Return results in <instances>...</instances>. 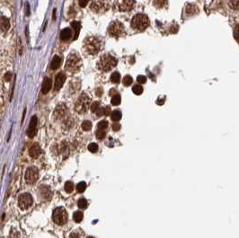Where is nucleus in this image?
<instances>
[{
	"mask_svg": "<svg viewBox=\"0 0 239 238\" xmlns=\"http://www.w3.org/2000/svg\"><path fill=\"white\" fill-rule=\"evenodd\" d=\"M82 66V60L77 53H71L66 61V70L70 74H75L79 71Z\"/></svg>",
	"mask_w": 239,
	"mask_h": 238,
	"instance_id": "f257e3e1",
	"label": "nucleus"
},
{
	"mask_svg": "<svg viewBox=\"0 0 239 238\" xmlns=\"http://www.w3.org/2000/svg\"><path fill=\"white\" fill-rule=\"evenodd\" d=\"M85 51L89 55H95L101 51L102 41L98 37H89L85 41Z\"/></svg>",
	"mask_w": 239,
	"mask_h": 238,
	"instance_id": "f03ea898",
	"label": "nucleus"
},
{
	"mask_svg": "<svg viewBox=\"0 0 239 238\" xmlns=\"http://www.w3.org/2000/svg\"><path fill=\"white\" fill-rule=\"evenodd\" d=\"M116 64H117V59L113 58L112 56L106 54V55H103L99 59L97 63V67L103 72H108L115 67Z\"/></svg>",
	"mask_w": 239,
	"mask_h": 238,
	"instance_id": "7ed1b4c3",
	"label": "nucleus"
},
{
	"mask_svg": "<svg viewBox=\"0 0 239 238\" xmlns=\"http://www.w3.org/2000/svg\"><path fill=\"white\" fill-rule=\"evenodd\" d=\"M149 25V20L148 17L144 14H138L135 15L131 21V26L132 28L138 31H143Z\"/></svg>",
	"mask_w": 239,
	"mask_h": 238,
	"instance_id": "20e7f679",
	"label": "nucleus"
},
{
	"mask_svg": "<svg viewBox=\"0 0 239 238\" xmlns=\"http://www.w3.org/2000/svg\"><path fill=\"white\" fill-rule=\"evenodd\" d=\"M52 218H53L54 223L59 225V226H62L67 223V213L64 208L59 207V208L54 209L53 214H52Z\"/></svg>",
	"mask_w": 239,
	"mask_h": 238,
	"instance_id": "39448f33",
	"label": "nucleus"
},
{
	"mask_svg": "<svg viewBox=\"0 0 239 238\" xmlns=\"http://www.w3.org/2000/svg\"><path fill=\"white\" fill-rule=\"evenodd\" d=\"M108 32L111 36L116 37V38L123 36L125 34V29H124L123 24L118 21L112 22L109 25Z\"/></svg>",
	"mask_w": 239,
	"mask_h": 238,
	"instance_id": "423d86ee",
	"label": "nucleus"
},
{
	"mask_svg": "<svg viewBox=\"0 0 239 238\" xmlns=\"http://www.w3.org/2000/svg\"><path fill=\"white\" fill-rule=\"evenodd\" d=\"M89 103H90V98L88 97V95L86 94H82L76 102L75 110L78 113H84L87 112Z\"/></svg>",
	"mask_w": 239,
	"mask_h": 238,
	"instance_id": "0eeeda50",
	"label": "nucleus"
},
{
	"mask_svg": "<svg viewBox=\"0 0 239 238\" xmlns=\"http://www.w3.org/2000/svg\"><path fill=\"white\" fill-rule=\"evenodd\" d=\"M108 0H93L91 9L95 13H103L109 9Z\"/></svg>",
	"mask_w": 239,
	"mask_h": 238,
	"instance_id": "6e6552de",
	"label": "nucleus"
},
{
	"mask_svg": "<svg viewBox=\"0 0 239 238\" xmlns=\"http://www.w3.org/2000/svg\"><path fill=\"white\" fill-rule=\"evenodd\" d=\"M24 177H25V181L27 183H29V184L34 183L39 178V171H38L37 167H34V166L29 167L25 172Z\"/></svg>",
	"mask_w": 239,
	"mask_h": 238,
	"instance_id": "1a4fd4ad",
	"label": "nucleus"
},
{
	"mask_svg": "<svg viewBox=\"0 0 239 238\" xmlns=\"http://www.w3.org/2000/svg\"><path fill=\"white\" fill-rule=\"evenodd\" d=\"M32 204V197L29 193H23L18 198V206L21 209H27Z\"/></svg>",
	"mask_w": 239,
	"mask_h": 238,
	"instance_id": "9d476101",
	"label": "nucleus"
},
{
	"mask_svg": "<svg viewBox=\"0 0 239 238\" xmlns=\"http://www.w3.org/2000/svg\"><path fill=\"white\" fill-rule=\"evenodd\" d=\"M135 6L134 0H118L117 2V7L122 12L131 11Z\"/></svg>",
	"mask_w": 239,
	"mask_h": 238,
	"instance_id": "9b49d317",
	"label": "nucleus"
},
{
	"mask_svg": "<svg viewBox=\"0 0 239 238\" xmlns=\"http://www.w3.org/2000/svg\"><path fill=\"white\" fill-rule=\"evenodd\" d=\"M36 127H37V117L32 116L31 119V121L29 124V128L27 130V135L29 137H33L36 134Z\"/></svg>",
	"mask_w": 239,
	"mask_h": 238,
	"instance_id": "f8f14e48",
	"label": "nucleus"
},
{
	"mask_svg": "<svg viewBox=\"0 0 239 238\" xmlns=\"http://www.w3.org/2000/svg\"><path fill=\"white\" fill-rule=\"evenodd\" d=\"M66 81V76L63 72H59L55 77V84H54V89L56 91H58L61 89V87H63L64 83Z\"/></svg>",
	"mask_w": 239,
	"mask_h": 238,
	"instance_id": "ddd939ff",
	"label": "nucleus"
},
{
	"mask_svg": "<svg viewBox=\"0 0 239 238\" xmlns=\"http://www.w3.org/2000/svg\"><path fill=\"white\" fill-rule=\"evenodd\" d=\"M42 153V150H41V147L38 143H35L33 144L29 149V156L32 158H37Z\"/></svg>",
	"mask_w": 239,
	"mask_h": 238,
	"instance_id": "4468645a",
	"label": "nucleus"
},
{
	"mask_svg": "<svg viewBox=\"0 0 239 238\" xmlns=\"http://www.w3.org/2000/svg\"><path fill=\"white\" fill-rule=\"evenodd\" d=\"M51 84H52V82H51V78H49V77H45L44 78L43 83H42V94H46L50 92V90H51Z\"/></svg>",
	"mask_w": 239,
	"mask_h": 238,
	"instance_id": "2eb2a0df",
	"label": "nucleus"
},
{
	"mask_svg": "<svg viewBox=\"0 0 239 238\" xmlns=\"http://www.w3.org/2000/svg\"><path fill=\"white\" fill-rule=\"evenodd\" d=\"M66 112H67V108H66L65 104H59L58 107L55 109L54 115L58 119H59V118H61V117L65 115Z\"/></svg>",
	"mask_w": 239,
	"mask_h": 238,
	"instance_id": "dca6fc26",
	"label": "nucleus"
},
{
	"mask_svg": "<svg viewBox=\"0 0 239 238\" xmlns=\"http://www.w3.org/2000/svg\"><path fill=\"white\" fill-rule=\"evenodd\" d=\"M71 29H69V28H65L64 30H62V32H61V33H60V39L62 40V41H68L70 38H71Z\"/></svg>",
	"mask_w": 239,
	"mask_h": 238,
	"instance_id": "f3484780",
	"label": "nucleus"
},
{
	"mask_svg": "<svg viewBox=\"0 0 239 238\" xmlns=\"http://www.w3.org/2000/svg\"><path fill=\"white\" fill-rule=\"evenodd\" d=\"M60 64H61L60 58L58 56H54V58H52V60H51V68L53 69V70H55V69H57V68H58L60 67Z\"/></svg>",
	"mask_w": 239,
	"mask_h": 238,
	"instance_id": "a211bd4d",
	"label": "nucleus"
},
{
	"mask_svg": "<svg viewBox=\"0 0 239 238\" xmlns=\"http://www.w3.org/2000/svg\"><path fill=\"white\" fill-rule=\"evenodd\" d=\"M9 27H10V22L8 21V19L4 17V16H2L1 17V30H2V32L8 31Z\"/></svg>",
	"mask_w": 239,
	"mask_h": 238,
	"instance_id": "6ab92c4d",
	"label": "nucleus"
},
{
	"mask_svg": "<svg viewBox=\"0 0 239 238\" xmlns=\"http://www.w3.org/2000/svg\"><path fill=\"white\" fill-rule=\"evenodd\" d=\"M196 13H198V8L196 6L191 5L189 4L186 7V14L188 15H195Z\"/></svg>",
	"mask_w": 239,
	"mask_h": 238,
	"instance_id": "aec40b11",
	"label": "nucleus"
},
{
	"mask_svg": "<svg viewBox=\"0 0 239 238\" xmlns=\"http://www.w3.org/2000/svg\"><path fill=\"white\" fill-rule=\"evenodd\" d=\"M71 26H72L74 30H75V37H74V40H76L77 37H78V34H79V31H80V22H77V21H74V22H71Z\"/></svg>",
	"mask_w": 239,
	"mask_h": 238,
	"instance_id": "412c9836",
	"label": "nucleus"
},
{
	"mask_svg": "<svg viewBox=\"0 0 239 238\" xmlns=\"http://www.w3.org/2000/svg\"><path fill=\"white\" fill-rule=\"evenodd\" d=\"M228 7L236 11H239V0H229Z\"/></svg>",
	"mask_w": 239,
	"mask_h": 238,
	"instance_id": "4be33fe9",
	"label": "nucleus"
},
{
	"mask_svg": "<svg viewBox=\"0 0 239 238\" xmlns=\"http://www.w3.org/2000/svg\"><path fill=\"white\" fill-rule=\"evenodd\" d=\"M83 217H84V214H83L81 211H77V212H75L74 215H73V219H74V221L77 222V223L81 222V221L83 220Z\"/></svg>",
	"mask_w": 239,
	"mask_h": 238,
	"instance_id": "5701e85b",
	"label": "nucleus"
},
{
	"mask_svg": "<svg viewBox=\"0 0 239 238\" xmlns=\"http://www.w3.org/2000/svg\"><path fill=\"white\" fill-rule=\"evenodd\" d=\"M111 118L113 121H119L122 119V113L120 111H114L112 112L111 114Z\"/></svg>",
	"mask_w": 239,
	"mask_h": 238,
	"instance_id": "b1692460",
	"label": "nucleus"
},
{
	"mask_svg": "<svg viewBox=\"0 0 239 238\" xmlns=\"http://www.w3.org/2000/svg\"><path fill=\"white\" fill-rule=\"evenodd\" d=\"M121 80V76H120V73L119 72H114L112 74L111 76V81L113 83V84H118Z\"/></svg>",
	"mask_w": 239,
	"mask_h": 238,
	"instance_id": "393cba45",
	"label": "nucleus"
},
{
	"mask_svg": "<svg viewBox=\"0 0 239 238\" xmlns=\"http://www.w3.org/2000/svg\"><path fill=\"white\" fill-rule=\"evenodd\" d=\"M86 189H87V183L85 181H80L79 183L77 185V191L79 193L84 192L86 191Z\"/></svg>",
	"mask_w": 239,
	"mask_h": 238,
	"instance_id": "a878e982",
	"label": "nucleus"
},
{
	"mask_svg": "<svg viewBox=\"0 0 239 238\" xmlns=\"http://www.w3.org/2000/svg\"><path fill=\"white\" fill-rule=\"evenodd\" d=\"M132 92L134 93L135 94H137V95H139V94H141L143 93V87H141V86H134V87H132Z\"/></svg>",
	"mask_w": 239,
	"mask_h": 238,
	"instance_id": "bb28decb",
	"label": "nucleus"
},
{
	"mask_svg": "<svg viewBox=\"0 0 239 238\" xmlns=\"http://www.w3.org/2000/svg\"><path fill=\"white\" fill-rule=\"evenodd\" d=\"M166 4H167V0H154V6L156 7H163L166 6Z\"/></svg>",
	"mask_w": 239,
	"mask_h": 238,
	"instance_id": "cd10ccee",
	"label": "nucleus"
},
{
	"mask_svg": "<svg viewBox=\"0 0 239 238\" xmlns=\"http://www.w3.org/2000/svg\"><path fill=\"white\" fill-rule=\"evenodd\" d=\"M121 96L119 94H115L112 98V104L114 105V106H117L121 103Z\"/></svg>",
	"mask_w": 239,
	"mask_h": 238,
	"instance_id": "c85d7f7f",
	"label": "nucleus"
},
{
	"mask_svg": "<svg viewBox=\"0 0 239 238\" xmlns=\"http://www.w3.org/2000/svg\"><path fill=\"white\" fill-rule=\"evenodd\" d=\"M73 190H74V184L71 181H67L65 183V191L67 192V193H70L72 192Z\"/></svg>",
	"mask_w": 239,
	"mask_h": 238,
	"instance_id": "c756f323",
	"label": "nucleus"
},
{
	"mask_svg": "<svg viewBox=\"0 0 239 238\" xmlns=\"http://www.w3.org/2000/svg\"><path fill=\"white\" fill-rule=\"evenodd\" d=\"M132 82H133V79H132V77H131V76H126L123 78V80H122V83H123V85L125 87L131 86V84H132Z\"/></svg>",
	"mask_w": 239,
	"mask_h": 238,
	"instance_id": "7c9ffc66",
	"label": "nucleus"
},
{
	"mask_svg": "<svg viewBox=\"0 0 239 238\" xmlns=\"http://www.w3.org/2000/svg\"><path fill=\"white\" fill-rule=\"evenodd\" d=\"M77 206H78V208L81 209H86L87 207V201L86 199H80L78 202H77Z\"/></svg>",
	"mask_w": 239,
	"mask_h": 238,
	"instance_id": "2f4dec72",
	"label": "nucleus"
},
{
	"mask_svg": "<svg viewBox=\"0 0 239 238\" xmlns=\"http://www.w3.org/2000/svg\"><path fill=\"white\" fill-rule=\"evenodd\" d=\"M82 129L86 131H88L92 129V122L89 121H85L83 124H82Z\"/></svg>",
	"mask_w": 239,
	"mask_h": 238,
	"instance_id": "473e14b6",
	"label": "nucleus"
},
{
	"mask_svg": "<svg viewBox=\"0 0 239 238\" xmlns=\"http://www.w3.org/2000/svg\"><path fill=\"white\" fill-rule=\"evenodd\" d=\"M106 136V133H105V131L103 130H98L96 131V137L99 139V140H102V139H103L104 137Z\"/></svg>",
	"mask_w": 239,
	"mask_h": 238,
	"instance_id": "72a5a7b5",
	"label": "nucleus"
},
{
	"mask_svg": "<svg viewBox=\"0 0 239 238\" xmlns=\"http://www.w3.org/2000/svg\"><path fill=\"white\" fill-rule=\"evenodd\" d=\"M97 127H98V130H105L108 127V122L106 121H102L97 124Z\"/></svg>",
	"mask_w": 239,
	"mask_h": 238,
	"instance_id": "f704fd0d",
	"label": "nucleus"
},
{
	"mask_svg": "<svg viewBox=\"0 0 239 238\" xmlns=\"http://www.w3.org/2000/svg\"><path fill=\"white\" fill-rule=\"evenodd\" d=\"M88 150L90 152H92V153H95V152H97V150H98V146H97V144H95V143H91V144L88 146Z\"/></svg>",
	"mask_w": 239,
	"mask_h": 238,
	"instance_id": "c9c22d12",
	"label": "nucleus"
},
{
	"mask_svg": "<svg viewBox=\"0 0 239 238\" xmlns=\"http://www.w3.org/2000/svg\"><path fill=\"white\" fill-rule=\"evenodd\" d=\"M99 108H100V103H99V102H94L93 104L91 105V110H92L93 112H96L99 110Z\"/></svg>",
	"mask_w": 239,
	"mask_h": 238,
	"instance_id": "e433bc0d",
	"label": "nucleus"
},
{
	"mask_svg": "<svg viewBox=\"0 0 239 238\" xmlns=\"http://www.w3.org/2000/svg\"><path fill=\"white\" fill-rule=\"evenodd\" d=\"M234 37H235V39L239 42V24L238 25H237L235 30H234Z\"/></svg>",
	"mask_w": 239,
	"mask_h": 238,
	"instance_id": "4c0bfd02",
	"label": "nucleus"
},
{
	"mask_svg": "<svg viewBox=\"0 0 239 238\" xmlns=\"http://www.w3.org/2000/svg\"><path fill=\"white\" fill-rule=\"evenodd\" d=\"M137 80H138V82L139 84H144V83H146V81H147V77H146L145 76H138Z\"/></svg>",
	"mask_w": 239,
	"mask_h": 238,
	"instance_id": "58836bf2",
	"label": "nucleus"
},
{
	"mask_svg": "<svg viewBox=\"0 0 239 238\" xmlns=\"http://www.w3.org/2000/svg\"><path fill=\"white\" fill-rule=\"evenodd\" d=\"M96 114L98 117H101L102 115H105V108H99V110L96 112Z\"/></svg>",
	"mask_w": 239,
	"mask_h": 238,
	"instance_id": "ea45409f",
	"label": "nucleus"
},
{
	"mask_svg": "<svg viewBox=\"0 0 239 238\" xmlns=\"http://www.w3.org/2000/svg\"><path fill=\"white\" fill-rule=\"evenodd\" d=\"M12 78V73L11 72H7L5 74V80L7 81V82H9L10 80Z\"/></svg>",
	"mask_w": 239,
	"mask_h": 238,
	"instance_id": "a19ab883",
	"label": "nucleus"
},
{
	"mask_svg": "<svg viewBox=\"0 0 239 238\" xmlns=\"http://www.w3.org/2000/svg\"><path fill=\"white\" fill-rule=\"evenodd\" d=\"M79 2V6L81 7H85L87 5V3L89 2V0H78Z\"/></svg>",
	"mask_w": 239,
	"mask_h": 238,
	"instance_id": "79ce46f5",
	"label": "nucleus"
},
{
	"mask_svg": "<svg viewBox=\"0 0 239 238\" xmlns=\"http://www.w3.org/2000/svg\"><path fill=\"white\" fill-rule=\"evenodd\" d=\"M121 129V125L119 124V123H113V125H112V130H114V131H119Z\"/></svg>",
	"mask_w": 239,
	"mask_h": 238,
	"instance_id": "37998d69",
	"label": "nucleus"
},
{
	"mask_svg": "<svg viewBox=\"0 0 239 238\" xmlns=\"http://www.w3.org/2000/svg\"><path fill=\"white\" fill-rule=\"evenodd\" d=\"M102 94V88H97L96 89V95L97 96H101Z\"/></svg>",
	"mask_w": 239,
	"mask_h": 238,
	"instance_id": "c03bdc74",
	"label": "nucleus"
},
{
	"mask_svg": "<svg viewBox=\"0 0 239 238\" xmlns=\"http://www.w3.org/2000/svg\"><path fill=\"white\" fill-rule=\"evenodd\" d=\"M69 238H79V236L76 233H72L70 236H69Z\"/></svg>",
	"mask_w": 239,
	"mask_h": 238,
	"instance_id": "a18cd8bd",
	"label": "nucleus"
},
{
	"mask_svg": "<svg viewBox=\"0 0 239 238\" xmlns=\"http://www.w3.org/2000/svg\"><path fill=\"white\" fill-rule=\"evenodd\" d=\"M164 102H165V99H159V100L157 101V103L158 105H162Z\"/></svg>",
	"mask_w": 239,
	"mask_h": 238,
	"instance_id": "49530a36",
	"label": "nucleus"
},
{
	"mask_svg": "<svg viewBox=\"0 0 239 238\" xmlns=\"http://www.w3.org/2000/svg\"><path fill=\"white\" fill-rule=\"evenodd\" d=\"M110 112H111V111H110V107H106L105 108V115H109L110 114Z\"/></svg>",
	"mask_w": 239,
	"mask_h": 238,
	"instance_id": "de8ad7c7",
	"label": "nucleus"
},
{
	"mask_svg": "<svg viewBox=\"0 0 239 238\" xmlns=\"http://www.w3.org/2000/svg\"><path fill=\"white\" fill-rule=\"evenodd\" d=\"M87 238H94V237H92V236H89V237H87Z\"/></svg>",
	"mask_w": 239,
	"mask_h": 238,
	"instance_id": "09e8293b",
	"label": "nucleus"
}]
</instances>
